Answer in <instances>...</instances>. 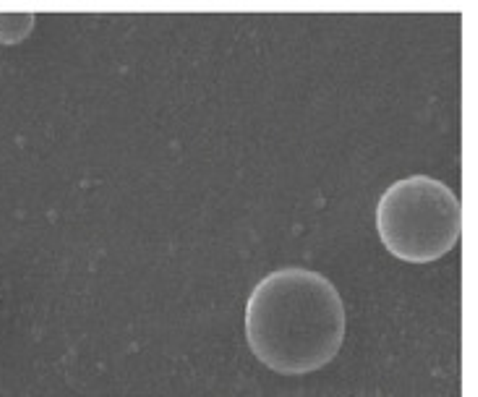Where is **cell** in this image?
<instances>
[{"instance_id": "cell-1", "label": "cell", "mask_w": 478, "mask_h": 397, "mask_svg": "<svg viewBox=\"0 0 478 397\" xmlns=\"http://www.w3.org/2000/svg\"><path fill=\"white\" fill-rule=\"evenodd\" d=\"M348 314L324 274L285 266L266 274L246 303V340L266 368L303 376L324 368L342 350Z\"/></svg>"}, {"instance_id": "cell-2", "label": "cell", "mask_w": 478, "mask_h": 397, "mask_svg": "<svg viewBox=\"0 0 478 397\" xmlns=\"http://www.w3.org/2000/svg\"><path fill=\"white\" fill-rule=\"evenodd\" d=\"M382 246L408 264H428L447 256L462 236V204L447 183L410 175L392 183L376 204Z\"/></svg>"}]
</instances>
